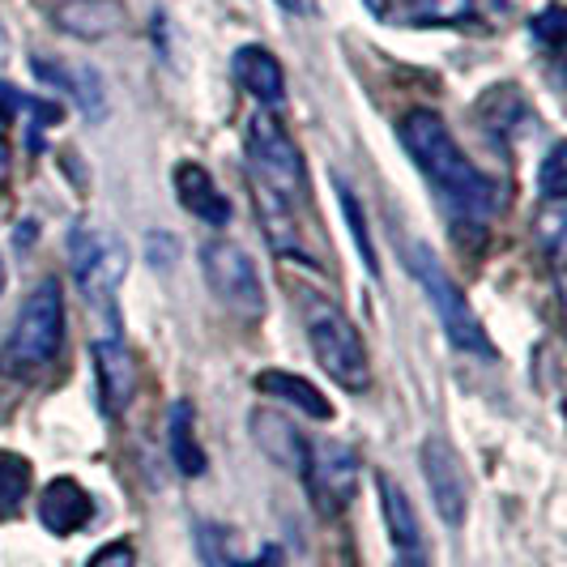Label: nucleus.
<instances>
[{
	"label": "nucleus",
	"instance_id": "a211bd4d",
	"mask_svg": "<svg viewBox=\"0 0 567 567\" xmlns=\"http://www.w3.org/2000/svg\"><path fill=\"white\" fill-rule=\"evenodd\" d=\"M167 431H171V456H175L179 474H188V478L205 474V453H200L197 444V426H193V405L188 401H175L171 405Z\"/></svg>",
	"mask_w": 567,
	"mask_h": 567
},
{
	"label": "nucleus",
	"instance_id": "a878e982",
	"mask_svg": "<svg viewBox=\"0 0 567 567\" xmlns=\"http://www.w3.org/2000/svg\"><path fill=\"white\" fill-rule=\"evenodd\" d=\"M90 567H137V555H133V546L128 542H112V546H103Z\"/></svg>",
	"mask_w": 567,
	"mask_h": 567
},
{
	"label": "nucleus",
	"instance_id": "6ab92c4d",
	"mask_svg": "<svg viewBox=\"0 0 567 567\" xmlns=\"http://www.w3.org/2000/svg\"><path fill=\"white\" fill-rule=\"evenodd\" d=\"M252 431H256V435H269V431L278 435V440H260V449H265L269 456H278L282 465H295V470L303 465V449H308V440H303L295 426L286 423V419H278V414H256Z\"/></svg>",
	"mask_w": 567,
	"mask_h": 567
},
{
	"label": "nucleus",
	"instance_id": "ddd939ff",
	"mask_svg": "<svg viewBox=\"0 0 567 567\" xmlns=\"http://www.w3.org/2000/svg\"><path fill=\"white\" fill-rule=\"evenodd\" d=\"M175 197L193 218L209 223V227H227L230 223V200L218 193V184L209 179V171L200 163H179L175 167Z\"/></svg>",
	"mask_w": 567,
	"mask_h": 567
},
{
	"label": "nucleus",
	"instance_id": "c756f323",
	"mask_svg": "<svg viewBox=\"0 0 567 567\" xmlns=\"http://www.w3.org/2000/svg\"><path fill=\"white\" fill-rule=\"evenodd\" d=\"M393 567H431V564H426V555H398Z\"/></svg>",
	"mask_w": 567,
	"mask_h": 567
},
{
	"label": "nucleus",
	"instance_id": "4468645a",
	"mask_svg": "<svg viewBox=\"0 0 567 567\" xmlns=\"http://www.w3.org/2000/svg\"><path fill=\"white\" fill-rule=\"evenodd\" d=\"M52 18L60 30L78 39H107L124 27V4L120 0H60Z\"/></svg>",
	"mask_w": 567,
	"mask_h": 567
},
{
	"label": "nucleus",
	"instance_id": "393cba45",
	"mask_svg": "<svg viewBox=\"0 0 567 567\" xmlns=\"http://www.w3.org/2000/svg\"><path fill=\"white\" fill-rule=\"evenodd\" d=\"M564 27H567V13L559 4H550L546 13L534 18V34H538L546 48H559V39H564Z\"/></svg>",
	"mask_w": 567,
	"mask_h": 567
},
{
	"label": "nucleus",
	"instance_id": "6e6552de",
	"mask_svg": "<svg viewBox=\"0 0 567 567\" xmlns=\"http://www.w3.org/2000/svg\"><path fill=\"white\" fill-rule=\"evenodd\" d=\"M303 478H308V495L320 516H338L354 491H359V456L354 449H346L338 440H308L303 449Z\"/></svg>",
	"mask_w": 567,
	"mask_h": 567
},
{
	"label": "nucleus",
	"instance_id": "c85d7f7f",
	"mask_svg": "<svg viewBox=\"0 0 567 567\" xmlns=\"http://www.w3.org/2000/svg\"><path fill=\"white\" fill-rule=\"evenodd\" d=\"M278 9H282V13H295V18H308L316 9V0H278Z\"/></svg>",
	"mask_w": 567,
	"mask_h": 567
},
{
	"label": "nucleus",
	"instance_id": "bb28decb",
	"mask_svg": "<svg viewBox=\"0 0 567 567\" xmlns=\"http://www.w3.org/2000/svg\"><path fill=\"white\" fill-rule=\"evenodd\" d=\"M368 9L375 18H384V22H405L410 9H414V0H368Z\"/></svg>",
	"mask_w": 567,
	"mask_h": 567
},
{
	"label": "nucleus",
	"instance_id": "2eb2a0df",
	"mask_svg": "<svg viewBox=\"0 0 567 567\" xmlns=\"http://www.w3.org/2000/svg\"><path fill=\"white\" fill-rule=\"evenodd\" d=\"M230 69H235L239 85H244L252 99H260V103H282V99H286L282 64H278V56H274V52H265V48L248 43V48H239V52H235Z\"/></svg>",
	"mask_w": 567,
	"mask_h": 567
},
{
	"label": "nucleus",
	"instance_id": "7c9ffc66",
	"mask_svg": "<svg viewBox=\"0 0 567 567\" xmlns=\"http://www.w3.org/2000/svg\"><path fill=\"white\" fill-rule=\"evenodd\" d=\"M0 290H4V260H0Z\"/></svg>",
	"mask_w": 567,
	"mask_h": 567
},
{
	"label": "nucleus",
	"instance_id": "9b49d317",
	"mask_svg": "<svg viewBox=\"0 0 567 567\" xmlns=\"http://www.w3.org/2000/svg\"><path fill=\"white\" fill-rule=\"evenodd\" d=\"M34 78L60 90L64 99H73L85 112V120H103L107 115V85L90 64H69V60L34 56Z\"/></svg>",
	"mask_w": 567,
	"mask_h": 567
},
{
	"label": "nucleus",
	"instance_id": "b1692460",
	"mask_svg": "<svg viewBox=\"0 0 567 567\" xmlns=\"http://www.w3.org/2000/svg\"><path fill=\"white\" fill-rule=\"evenodd\" d=\"M564 158L567 150L564 145H550V154H546V163H542V175H538V188L542 197L550 200V205H559V200L567 197V184H564Z\"/></svg>",
	"mask_w": 567,
	"mask_h": 567
},
{
	"label": "nucleus",
	"instance_id": "5701e85b",
	"mask_svg": "<svg viewBox=\"0 0 567 567\" xmlns=\"http://www.w3.org/2000/svg\"><path fill=\"white\" fill-rule=\"evenodd\" d=\"M338 197H341V209H346V218H350V230H354V248L363 256V265H368V274L375 278L380 274V265H375V248H371V235H368V223H363V214H359V197L346 188L338 179Z\"/></svg>",
	"mask_w": 567,
	"mask_h": 567
},
{
	"label": "nucleus",
	"instance_id": "1a4fd4ad",
	"mask_svg": "<svg viewBox=\"0 0 567 567\" xmlns=\"http://www.w3.org/2000/svg\"><path fill=\"white\" fill-rule=\"evenodd\" d=\"M419 461H423L426 491H431V504L440 512V520L444 525H461L465 508H470V483H465V465L453 453V444L444 435H426Z\"/></svg>",
	"mask_w": 567,
	"mask_h": 567
},
{
	"label": "nucleus",
	"instance_id": "39448f33",
	"mask_svg": "<svg viewBox=\"0 0 567 567\" xmlns=\"http://www.w3.org/2000/svg\"><path fill=\"white\" fill-rule=\"evenodd\" d=\"M69 260H73V282L94 312H115V290L128 274V248L115 239L112 230L78 227L69 239Z\"/></svg>",
	"mask_w": 567,
	"mask_h": 567
},
{
	"label": "nucleus",
	"instance_id": "423d86ee",
	"mask_svg": "<svg viewBox=\"0 0 567 567\" xmlns=\"http://www.w3.org/2000/svg\"><path fill=\"white\" fill-rule=\"evenodd\" d=\"M308 338H312L316 363L329 371V380L341 384L346 393H363L368 389V350L359 329L346 320L333 303H316L308 312Z\"/></svg>",
	"mask_w": 567,
	"mask_h": 567
},
{
	"label": "nucleus",
	"instance_id": "f03ea898",
	"mask_svg": "<svg viewBox=\"0 0 567 567\" xmlns=\"http://www.w3.org/2000/svg\"><path fill=\"white\" fill-rule=\"evenodd\" d=\"M248 167H252L256 205H265V223L269 230L278 227V218L295 223V209L308 200V171L299 145L286 137V128L274 115H252L248 128Z\"/></svg>",
	"mask_w": 567,
	"mask_h": 567
},
{
	"label": "nucleus",
	"instance_id": "dca6fc26",
	"mask_svg": "<svg viewBox=\"0 0 567 567\" xmlns=\"http://www.w3.org/2000/svg\"><path fill=\"white\" fill-rule=\"evenodd\" d=\"M380 483V504H384V520H389V538L398 546V555H426L423 550V525L410 508V495L401 491L393 478H375Z\"/></svg>",
	"mask_w": 567,
	"mask_h": 567
},
{
	"label": "nucleus",
	"instance_id": "f3484780",
	"mask_svg": "<svg viewBox=\"0 0 567 567\" xmlns=\"http://www.w3.org/2000/svg\"><path fill=\"white\" fill-rule=\"evenodd\" d=\"M260 393H269V398H282L290 401L295 410H303L308 419H333V405L324 401V393L316 389L312 380H303V375H295V371H282V368H269L260 371L252 380Z\"/></svg>",
	"mask_w": 567,
	"mask_h": 567
},
{
	"label": "nucleus",
	"instance_id": "0eeeda50",
	"mask_svg": "<svg viewBox=\"0 0 567 567\" xmlns=\"http://www.w3.org/2000/svg\"><path fill=\"white\" fill-rule=\"evenodd\" d=\"M200 269H205L209 290L230 312H265V286H260V274H256V260L248 256V248H239L235 239H209L200 248Z\"/></svg>",
	"mask_w": 567,
	"mask_h": 567
},
{
	"label": "nucleus",
	"instance_id": "9d476101",
	"mask_svg": "<svg viewBox=\"0 0 567 567\" xmlns=\"http://www.w3.org/2000/svg\"><path fill=\"white\" fill-rule=\"evenodd\" d=\"M90 354H94V371H99V405H103V414H124L128 410V401L137 393V368H133V354H128V346L107 333V338H99L90 346Z\"/></svg>",
	"mask_w": 567,
	"mask_h": 567
},
{
	"label": "nucleus",
	"instance_id": "f8f14e48",
	"mask_svg": "<svg viewBox=\"0 0 567 567\" xmlns=\"http://www.w3.org/2000/svg\"><path fill=\"white\" fill-rule=\"evenodd\" d=\"M90 516H94V499H90V491H85L82 483L56 478V483L43 486V495H39V520H43V529H52L56 538H69V534L85 529Z\"/></svg>",
	"mask_w": 567,
	"mask_h": 567
},
{
	"label": "nucleus",
	"instance_id": "20e7f679",
	"mask_svg": "<svg viewBox=\"0 0 567 567\" xmlns=\"http://www.w3.org/2000/svg\"><path fill=\"white\" fill-rule=\"evenodd\" d=\"M405 269L410 278L423 286V295L431 299V308L440 316L444 333L453 338L456 350H470V354H495V346L486 338L483 320L474 316V308L465 303V295L456 290V282L449 278V269L435 260V252L426 244H405Z\"/></svg>",
	"mask_w": 567,
	"mask_h": 567
},
{
	"label": "nucleus",
	"instance_id": "f257e3e1",
	"mask_svg": "<svg viewBox=\"0 0 567 567\" xmlns=\"http://www.w3.org/2000/svg\"><path fill=\"white\" fill-rule=\"evenodd\" d=\"M401 145L410 150V158L431 179V188L440 193V200L453 209L456 223H486L495 214V205H499L495 184L461 154V145L449 133V124L435 112L419 107V112L405 115L401 120Z\"/></svg>",
	"mask_w": 567,
	"mask_h": 567
},
{
	"label": "nucleus",
	"instance_id": "7ed1b4c3",
	"mask_svg": "<svg viewBox=\"0 0 567 567\" xmlns=\"http://www.w3.org/2000/svg\"><path fill=\"white\" fill-rule=\"evenodd\" d=\"M60 341H64V299H60L56 278H43L13 320V333L4 341V368L18 375L48 368L56 359Z\"/></svg>",
	"mask_w": 567,
	"mask_h": 567
},
{
	"label": "nucleus",
	"instance_id": "aec40b11",
	"mask_svg": "<svg viewBox=\"0 0 567 567\" xmlns=\"http://www.w3.org/2000/svg\"><path fill=\"white\" fill-rule=\"evenodd\" d=\"M30 491V461L22 453L0 449V520H9L13 512L22 508Z\"/></svg>",
	"mask_w": 567,
	"mask_h": 567
},
{
	"label": "nucleus",
	"instance_id": "cd10ccee",
	"mask_svg": "<svg viewBox=\"0 0 567 567\" xmlns=\"http://www.w3.org/2000/svg\"><path fill=\"white\" fill-rule=\"evenodd\" d=\"M227 567H286V564H282V550H278V546H265V550L252 555V559H230Z\"/></svg>",
	"mask_w": 567,
	"mask_h": 567
},
{
	"label": "nucleus",
	"instance_id": "412c9836",
	"mask_svg": "<svg viewBox=\"0 0 567 567\" xmlns=\"http://www.w3.org/2000/svg\"><path fill=\"white\" fill-rule=\"evenodd\" d=\"M474 18V0H414L410 18L414 27H461Z\"/></svg>",
	"mask_w": 567,
	"mask_h": 567
},
{
	"label": "nucleus",
	"instance_id": "2f4dec72",
	"mask_svg": "<svg viewBox=\"0 0 567 567\" xmlns=\"http://www.w3.org/2000/svg\"><path fill=\"white\" fill-rule=\"evenodd\" d=\"M0 52H4V27H0Z\"/></svg>",
	"mask_w": 567,
	"mask_h": 567
},
{
	"label": "nucleus",
	"instance_id": "4be33fe9",
	"mask_svg": "<svg viewBox=\"0 0 567 567\" xmlns=\"http://www.w3.org/2000/svg\"><path fill=\"white\" fill-rule=\"evenodd\" d=\"M22 103H27V94L22 90H13V85L0 82V188L9 184V175H13V145H9V124L22 115Z\"/></svg>",
	"mask_w": 567,
	"mask_h": 567
}]
</instances>
